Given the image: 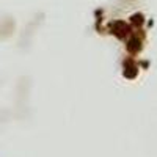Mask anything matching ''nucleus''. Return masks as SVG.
<instances>
[{"instance_id":"nucleus-1","label":"nucleus","mask_w":157,"mask_h":157,"mask_svg":"<svg viewBox=\"0 0 157 157\" xmlns=\"http://www.w3.org/2000/svg\"><path fill=\"white\" fill-rule=\"evenodd\" d=\"M127 49H129L130 52H137V50L140 49V41H138L137 38H132V39L129 41V44H127Z\"/></svg>"}]
</instances>
